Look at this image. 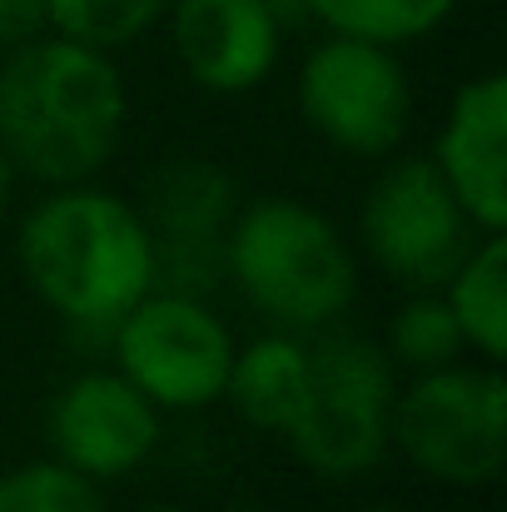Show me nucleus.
Instances as JSON below:
<instances>
[{"label": "nucleus", "mask_w": 507, "mask_h": 512, "mask_svg": "<svg viewBox=\"0 0 507 512\" xmlns=\"http://www.w3.org/2000/svg\"><path fill=\"white\" fill-rule=\"evenodd\" d=\"M130 125L120 65L65 35H30L0 65V145L35 184H80L115 160Z\"/></svg>", "instance_id": "nucleus-1"}, {"label": "nucleus", "mask_w": 507, "mask_h": 512, "mask_svg": "<svg viewBox=\"0 0 507 512\" xmlns=\"http://www.w3.org/2000/svg\"><path fill=\"white\" fill-rule=\"evenodd\" d=\"M15 264L55 319L100 334H110L160 284L155 239L135 199L90 179L55 184L20 214Z\"/></svg>", "instance_id": "nucleus-2"}, {"label": "nucleus", "mask_w": 507, "mask_h": 512, "mask_svg": "<svg viewBox=\"0 0 507 512\" xmlns=\"http://www.w3.org/2000/svg\"><path fill=\"white\" fill-rule=\"evenodd\" d=\"M224 279L269 324L319 334L348 314L358 294V254L324 209L269 194L234 209L224 234Z\"/></svg>", "instance_id": "nucleus-3"}, {"label": "nucleus", "mask_w": 507, "mask_h": 512, "mask_svg": "<svg viewBox=\"0 0 507 512\" xmlns=\"http://www.w3.org/2000/svg\"><path fill=\"white\" fill-rule=\"evenodd\" d=\"M388 448L443 488H488L507 463V378L503 363L423 368L393 393Z\"/></svg>", "instance_id": "nucleus-4"}, {"label": "nucleus", "mask_w": 507, "mask_h": 512, "mask_svg": "<svg viewBox=\"0 0 507 512\" xmlns=\"http://www.w3.org/2000/svg\"><path fill=\"white\" fill-rule=\"evenodd\" d=\"M398 393V363L388 348L353 329H319L309 343V393L284 433L294 458L329 483L373 473L388 453V413Z\"/></svg>", "instance_id": "nucleus-5"}, {"label": "nucleus", "mask_w": 507, "mask_h": 512, "mask_svg": "<svg viewBox=\"0 0 507 512\" xmlns=\"http://www.w3.org/2000/svg\"><path fill=\"white\" fill-rule=\"evenodd\" d=\"M110 348L115 368L160 413H199L224 398V378L239 339L204 294L155 284L110 329Z\"/></svg>", "instance_id": "nucleus-6"}, {"label": "nucleus", "mask_w": 507, "mask_h": 512, "mask_svg": "<svg viewBox=\"0 0 507 512\" xmlns=\"http://www.w3.org/2000/svg\"><path fill=\"white\" fill-rule=\"evenodd\" d=\"M294 95L304 125L353 160L398 155L413 125V85L393 45L324 30V40L299 65Z\"/></svg>", "instance_id": "nucleus-7"}, {"label": "nucleus", "mask_w": 507, "mask_h": 512, "mask_svg": "<svg viewBox=\"0 0 507 512\" xmlns=\"http://www.w3.org/2000/svg\"><path fill=\"white\" fill-rule=\"evenodd\" d=\"M473 239V219L428 155H388L358 209V244L368 264L408 289H438Z\"/></svg>", "instance_id": "nucleus-8"}, {"label": "nucleus", "mask_w": 507, "mask_h": 512, "mask_svg": "<svg viewBox=\"0 0 507 512\" xmlns=\"http://www.w3.org/2000/svg\"><path fill=\"white\" fill-rule=\"evenodd\" d=\"M45 438L50 458L70 463L75 473L105 488L150 463V453L165 438V413L120 368H90L55 393Z\"/></svg>", "instance_id": "nucleus-9"}, {"label": "nucleus", "mask_w": 507, "mask_h": 512, "mask_svg": "<svg viewBox=\"0 0 507 512\" xmlns=\"http://www.w3.org/2000/svg\"><path fill=\"white\" fill-rule=\"evenodd\" d=\"M140 219L155 239V264L165 289L209 294L224 279V234L239 209L234 174L209 160H169L145 174Z\"/></svg>", "instance_id": "nucleus-10"}, {"label": "nucleus", "mask_w": 507, "mask_h": 512, "mask_svg": "<svg viewBox=\"0 0 507 512\" xmlns=\"http://www.w3.org/2000/svg\"><path fill=\"white\" fill-rule=\"evenodd\" d=\"M174 60L209 95L259 90L284 55V15L274 0H169Z\"/></svg>", "instance_id": "nucleus-11"}, {"label": "nucleus", "mask_w": 507, "mask_h": 512, "mask_svg": "<svg viewBox=\"0 0 507 512\" xmlns=\"http://www.w3.org/2000/svg\"><path fill=\"white\" fill-rule=\"evenodd\" d=\"M433 170L453 189L478 234H507V75L488 70L453 90L433 150Z\"/></svg>", "instance_id": "nucleus-12"}, {"label": "nucleus", "mask_w": 507, "mask_h": 512, "mask_svg": "<svg viewBox=\"0 0 507 512\" xmlns=\"http://www.w3.org/2000/svg\"><path fill=\"white\" fill-rule=\"evenodd\" d=\"M304 393H309V343L299 334L279 329V334H264V339L234 348L224 398L239 413V423H249L254 433L284 438Z\"/></svg>", "instance_id": "nucleus-13"}, {"label": "nucleus", "mask_w": 507, "mask_h": 512, "mask_svg": "<svg viewBox=\"0 0 507 512\" xmlns=\"http://www.w3.org/2000/svg\"><path fill=\"white\" fill-rule=\"evenodd\" d=\"M443 304L453 309L468 353L483 363L507 358V234H478L453 274L438 284Z\"/></svg>", "instance_id": "nucleus-14"}, {"label": "nucleus", "mask_w": 507, "mask_h": 512, "mask_svg": "<svg viewBox=\"0 0 507 512\" xmlns=\"http://www.w3.org/2000/svg\"><path fill=\"white\" fill-rule=\"evenodd\" d=\"M304 5L329 35H353L393 50L428 40L458 10V0H304Z\"/></svg>", "instance_id": "nucleus-15"}, {"label": "nucleus", "mask_w": 507, "mask_h": 512, "mask_svg": "<svg viewBox=\"0 0 507 512\" xmlns=\"http://www.w3.org/2000/svg\"><path fill=\"white\" fill-rule=\"evenodd\" d=\"M165 10L169 0H45V30L115 55L145 40L165 20Z\"/></svg>", "instance_id": "nucleus-16"}, {"label": "nucleus", "mask_w": 507, "mask_h": 512, "mask_svg": "<svg viewBox=\"0 0 507 512\" xmlns=\"http://www.w3.org/2000/svg\"><path fill=\"white\" fill-rule=\"evenodd\" d=\"M388 358L423 373V368H443V363H458L468 353L463 329L453 319V309L443 304L438 289H413V299L398 304V314L388 319Z\"/></svg>", "instance_id": "nucleus-17"}, {"label": "nucleus", "mask_w": 507, "mask_h": 512, "mask_svg": "<svg viewBox=\"0 0 507 512\" xmlns=\"http://www.w3.org/2000/svg\"><path fill=\"white\" fill-rule=\"evenodd\" d=\"M0 512H110L95 478L60 458H35L0 473Z\"/></svg>", "instance_id": "nucleus-18"}, {"label": "nucleus", "mask_w": 507, "mask_h": 512, "mask_svg": "<svg viewBox=\"0 0 507 512\" xmlns=\"http://www.w3.org/2000/svg\"><path fill=\"white\" fill-rule=\"evenodd\" d=\"M45 30V0H0V45H20Z\"/></svg>", "instance_id": "nucleus-19"}, {"label": "nucleus", "mask_w": 507, "mask_h": 512, "mask_svg": "<svg viewBox=\"0 0 507 512\" xmlns=\"http://www.w3.org/2000/svg\"><path fill=\"white\" fill-rule=\"evenodd\" d=\"M10 179H15V165H10V155H5V145H0V214H5V204H10Z\"/></svg>", "instance_id": "nucleus-20"}, {"label": "nucleus", "mask_w": 507, "mask_h": 512, "mask_svg": "<svg viewBox=\"0 0 507 512\" xmlns=\"http://www.w3.org/2000/svg\"><path fill=\"white\" fill-rule=\"evenodd\" d=\"M145 512H189V508H174V503H160V508H145Z\"/></svg>", "instance_id": "nucleus-21"}, {"label": "nucleus", "mask_w": 507, "mask_h": 512, "mask_svg": "<svg viewBox=\"0 0 507 512\" xmlns=\"http://www.w3.org/2000/svg\"><path fill=\"white\" fill-rule=\"evenodd\" d=\"M353 512H398V508H353Z\"/></svg>", "instance_id": "nucleus-22"}]
</instances>
